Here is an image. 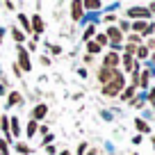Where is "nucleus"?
<instances>
[{
	"mask_svg": "<svg viewBox=\"0 0 155 155\" xmlns=\"http://www.w3.org/2000/svg\"><path fill=\"white\" fill-rule=\"evenodd\" d=\"M135 53H137V57H139V59H144L146 55H148V50H146V48H137Z\"/></svg>",
	"mask_w": 155,
	"mask_h": 155,
	"instance_id": "nucleus-17",
	"label": "nucleus"
},
{
	"mask_svg": "<svg viewBox=\"0 0 155 155\" xmlns=\"http://www.w3.org/2000/svg\"><path fill=\"white\" fill-rule=\"evenodd\" d=\"M87 50H89V53H98V50H101V46H98L96 41H91V44L87 46Z\"/></svg>",
	"mask_w": 155,
	"mask_h": 155,
	"instance_id": "nucleus-13",
	"label": "nucleus"
},
{
	"mask_svg": "<svg viewBox=\"0 0 155 155\" xmlns=\"http://www.w3.org/2000/svg\"><path fill=\"white\" fill-rule=\"evenodd\" d=\"M32 28H34V32H41V30H44V23H41V18H39V16H34L32 18Z\"/></svg>",
	"mask_w": 155,
	"mask_h": 155,
	"instance_id": "nucleus-10",
	"label": "nucleus"
},
{
	"mask_svg": "<svg viewBox=\"0 0 155 155\" xmlns=\"http://www.w3.org/2000/svg\"><path fill=\"white\" fill-rule=\"evenodd\" d=\"M128 14H130L132 18H137V16H139V18H148V16H150V12L146 9V7H132V9L128 12Z\"/></svg>",
	"mask_w": 155,
	"mask_h": 155,
	"instance_id": "nucleus-4",
	"label": "nucleus"
},
{
	"mask_svg": "<svg viewBox=\"0 0 155 155\" xmlns=\"http://www.w3.org/2000/svg\"><path fill=\"white\" fill-rule=\"evenodd\" d=\"M123 84L126 82H123V75H121V78H116V80H112V82H107L105 87H103V94H105V96H116V94L123 89Z\"/></svg>",
	"mask_w": 155,
	"mask_h": 155,
	"instance_id": "nucleus-1",
	"label": "nucleus"
},
{
	"mask_svg": "<svg viewBox=\"0 0 155 155\" xmlns=\"http://www.w3.org/2000/svg\"><path fill=\"white\" fill-rule=\"evenodd\" d=\"M153 146H155V139H153Z\"/></svg>",
	"mask_w": 155,
	"mask_h": 155,
	"instance_id": "nucleus-30",
	"label": "nucleus"
},
{
	"mask_svg": "<svg viewBox=\"0 0 155 155\" xmlns=\"http://www.w3.org/2000/svg\"><path fill=\"white\" fill-rule=\"evenodd\" d=\"M0 155H9V153H7V144L2 139H0Z\"/></svg>",
	"mask_w": 155,
	"mask_h": 155,
	"instance_id": "nucleus-19",
	"label": "nucleus"
},
{
	"mask_svg": "<svg viewBox=\"0 0 155 155\" xmlns=\"http://www.w3.org/2000/svg\"><path fill=\"white\" fill-rule=\"evenodd\" d=\"M150 103H153V105H155V89H153V91H150Z\"/></svg>",
	"mask_w": 155,
	"mask_h": 155,
	"instance_id": "nucleus-26",
	"label": "nucleus"
},
{
	"mask_svg": "<svg viewBox=\"0 0 155 155\" xmlns=\"http://www.w3.org/2000/svg\"><path fill=\"white\" fill-rule=\"evenodd\" d=\"M46 112H48V105H39L37 110H34V119H44Z\"/></svg>",
	"mask_w": 155,
	"mask_h": 155,
	"instance_id": "nucleus-8",
	"label": "nucleus"
},
{
	"mask_svg": "<svg viewBox=\"0 0 155 155\" xmlns=\"http://www.w3.org/2000/svg\"><path fill=\"white\" fill-rule=\"evenodd\" d=\"M14 39H16V41H23V34H21V32H16V30H14Z\"/></svg>",
	"mask_w": 155,
	"mask_h": 155,
	"instance_id": "nucleus-24",
	"label": "nucleus"
},
{
	"mask_svg": "<svg viewBox=\"0 0 155 155\" xmlns=\"http://www.w3.org/2000/svg\"><path fill=\"white\" fill-rule=\"evenodd\" d=\"M16 148H18V153H30V148H28V146H25V144H18V146H16Z\"/></svg>",
	"mask_w": 155,
	"mask_h": 155,
	"instance_id": "nucleus-20",
	"label": "nucleus"
},
{
	"mask_svg": "<svg viewBox=\"0 0 155 155\" xmlns=\"http://www.w3.org/2000/svg\"><path fill=\"white\" fill-rule=\"evenodd\" d=\"M153 62H155V57H153Z\"/></svg>",
	"mask_w": 155,
	"mask_h": 155,
	"instance_id": "nucleus-31",
	"label": "nucleus"
},
{
	"mask_svg": "<svg viewBox=\"0 0 155 155\" xmlns=\"http://www.w3.org/2000/svg\"><path fill=\"white\" fill-rule=\"evenodd\" d=\"M94 34V28H87V32H84V39H89Z\"/></svg>",
	"mask_w": 155,
	"mask_h": 155,
	"instance_id": "nucleus-25",
	"label": "nucleus"
},
{
	"mask_svg": "<svg viewBox=\"0 0 155 155\" xmlns=\"http://www.w3.org/2000/svg\"><path fill=\"white\" fill-rule=\"evenodd\" d=\"M150 12H155V5H150Z\"/></svg>",
	"mask_w": 155,
	"mask_h": 155,
	"instance_id": "nucleus-29",
	"label": "nucleus"
},
{
	"mask_svg": "<svg viewBox=\"0 0 155 155\" xmlns=\"http://www.w3.org/2000/svg\"><path fill=\"white\" fill-rule=\"evenodd\" d=\"M71 9H73V18H80V16H82V2H73L71 5Z\"/></svg>",
	"mask_w": 155,
	"mask_h": 155,
	"instance_id": "nucleus-7",
	"label": "nucleus"
},
{
	"mask_svg": "<svg viewBox=\"0 0 155 155\" xmlns=\"http://www.w3.org/2000/svg\"><path fill=\"white\" fill-rule=\"evenodd\" d=\"M21 103V94H9V105H18Z\"/></svg>",
	"mask_w": 155,
	"mask_h": 155,
	"instance_id": "nucleus-11",
	"label": "nucleus"
},
{
	"mask_svg": "<svg viewBox=\"0 0 155 155\" xmlns=\"http://www.w3.org/2000/svg\"><path fill=\"white\" fill-rule=\"evenodd\" d=\"M135 126H137V130H139V132H148V126H146L144 121H137Z\"/></svg>",
	"mask_w": 155,
	"mask_h": 155,
	"instance_id": "nucleus-14",
	"label": "nucleus"
},
{
	"mask_svg": "<svg viewBox=\"0 0 155 155\" xmlns=\"http://www.w3.org/2000/svg\"><path fill=\"white\" fill-rule=\"evenodd\" d=\"M84 9H101V2L98 0H87V2H82Z\"/></svg>",
	"mask_w": 155,
	"mask_h": 155,
	"instance_id": "nucleus-9",
	"label": "nucleus"
},
{
	"mask_svg": "<svg viewBox=\"0 0 155 155\" xmlns=\"http://www.w3.org/2000/svg\"><path fill=\"white\" fill-rule=\"evenodd\" d=\"M89 155H98V153H96V150H91V153H89Z\"/></svg>",
	"mask_w": 155,
	"mask_h": 155,
	"instance_id": "nucleus-28",
	"label": "nucleus"
},
{
	"mask_svg": "<svg viewBox=\"0 0 155 155\" xmlns=\"http://www.w3.org/2000/svg\"><path fill=\"white\" fill-rule=\"evenodd\" d=\"M34 132H37V123L30 121V123H28V135H34Z\"/></svg>",
	"mask_w": 155,
	"mask_h": 155,
	"instance_id": "nucleus-18",
	"label": "nucleus"
},
{
	"mask_svg": "<svg viewBox=\"0 0 155 155\" xmlns=\"http://www.w3.org/2000/svg\"><path fill=\"white\" fill-rule=\"evenodd\" d=\"M16 121H18V119H12V130H14V135H18V123Z\"/></svg>",
	"mask_w": 155,
	"mask_h": 155,
	"instance_id": "nucleus-21",
	"label": "nucleus"
},
{
	"mask_svg": "<svg viewBox=\"0 0 155 155\" xmlns=\"http://www.w3.org/2000/svg\"><path fill=\"white\" fill-rule=\"evenodd\" d=\"M18 18H21V23H23V28H25V30L30 32V21H28V16H23V14H21Z\"/></svg>",
	"mask_w": 155,
	"mask_h": 155,
	"instance_id": "nucleus-16",
	"label": "nucleus"
},
{
	"mask_svg": "<svg viewBox=\"0 0 155 155\" xmlns=\"http://www.w3.org/2000/svg\"><path fill=\"white\" fill-rule=\"evenodd\" d=\"M18 66L23 68V71H30V55H28V50L25 48H18Z\"/></svg>",
	"mask_w": 155,
	"mask_h": 155,
	"instance_id": "nucleus-3",
	"label": "nucleus"
},
{
	"mask_svg": "<svg viewBox=\"0 0 155 155\" xmlns=\"http://www.w3.org/2000/svg\"><path fill=\"white\" fill-rule=\"evenodd\" d=\"M132 30H137V32H144V34H146L148 25H146V23H141V21H139V23H135V28H132Z\"/></svg>",
	"mask_w": 155,
	"mask_h": 155,
	"instance_id": "nucleus-12",
	"label": "nucleus"
},
{
	"mask_svg": "<svg viewBox=\"0 0 155 155\" xmlns=\"http://www.w3.org/2000/svg\"><path fill=\"white\" fill-rule=\"evenodd\" d=\"M121 62L119 59V55L116 53H110V55H105V68H116V64Z\"/></svg>",
	"mask_w": 155,
	"mask_h": 155,
	"instance_id": "nucleus-6",
	"label": "nucleus"
},
{
	"mask_svg": "<svg viewBox=\"0 0 155 155\" xmlns=\"http://www.w3.org/2000/svg\"><path fill=\"white\" fill-rule=\"evenodd\" d=\"M59 155H71V153H68V150H64V153H59Z\"/></svg>",
	"mask_w": 155,
	"mask_h": 155,
	"instance_id": "nucleus-27",
	"label": "nucleus"
},
{
	"mask_svg": "<svg viewBox=\"0 0 155 155\" xmlns=\"http://www.w3.org/2000/svg\"><path fill=\"white\" fill-rule=\"evenodd\" d=\"M126 68H132V57L130 55H126Z\"/></svg>",
	"mask_w": 155,
	"mask_h": 155,
	"instance_id": "nucleus-22",
	"label": "nucleus"
},
{
	"mask_svg": "<svg viewBox=\"0 0 155 155\" xmlns=\"http://www.w3.org/2000/svg\"><path fill=\"white\" fill-rule=\"evenodd\" d=\"M96 44L98 46H105L107 44V37H105V34H98V37H96Z\"/></svg>",
	"mask_w": 155,
	"mask_h": 155,
	"instance_id": "nucleus-15",
	"label": "nucleus"
},
{
	"mask_svg": "<svg viewBox=\"0 0 155 155\" xmlns=\"http://www.w3.org/2000/svg\"><path fill=\"white\" fill-rule=\"evenodd\" d=\"M105 37H110L112 39V44H114V48L119 46V41H121V30H116V28H110L107 30V34Z\"/></svg>",
	"mask_w": 155,
	"mask_h": 155,
	"instance_id": "nucleus-5",
	"label": "nucleus"
},
{
	"mask_svg": "<svg viewBox=\"0 0 155 155\" xmlns=\"http://www.w3.org/2000/svg\"><path fill=\"white\" fill-rule=\"evenodd\" d=\"M132 89H135V87H128L126 94H123V98H130V96H132Z\"/></svg>",
	"mask_w": 155,
	"mask_h": 155,
	"instance_id": "nucleus-23",
	"label": "nucleus"
},
{
	"mask_svg": "<svg viewBox=\"0 0 155 155\" xmlns=\"http://www.w3.org/2000/svg\"><path fill=\"white\" fill-rule=\"evenodd\" d=\"M116 78H121V73L116 71V68H101V73H98V80H101L103 84L112 82V80H116Z\"/></svg>",
	"mask_w": 155,
	"mask_h": 155,
	"instance_id": "nucleus-2",
	"label": "nucleus"
}]
</instances>
